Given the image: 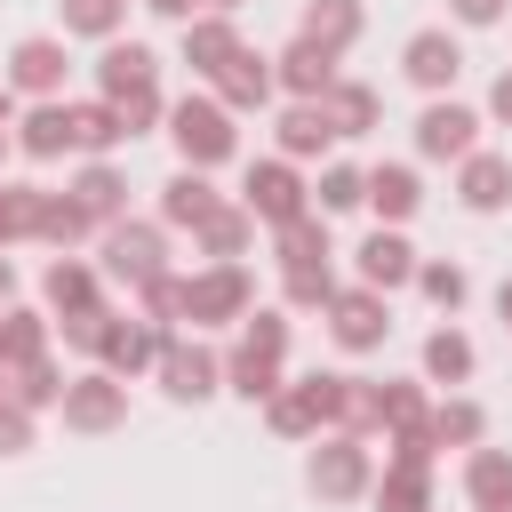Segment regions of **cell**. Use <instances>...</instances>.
<instances>
[{"instance_id":"18","label":"cell","mask_w":512,"mask_h":512,"mask_svg":"<svg viewBox=\"0 0 512 512\" xmlns=\"http://www.w3.org/2000/svg\"><path fill=\"white\" fill-rule=\"evenodd\" d=\"M224 96H232V104H256V96H264V64H256V56H232V72H224Z\"/></svg>"},{"instance_id":"5","label":"cell","mask_w":512,"mask_h":512,"mask_svg":"<svg viewBox=\"0 0 512 512\" xmlns=\"http://www.w3.org/2000/svg\"><path fill=\"white\" fill-rule=\"evenodd\" d=\"M104 88H112V96H144V88H152V56H144V48H112V56H104Z\"/></svg>"},{"instance_id":"6","label":"cell","mask_w":512,"mask_h":512,"mask_svg":"<svg viewBox=\"0 0 512 512\" xmlns=\"http://www.w3.org/2000/svg\"><path fill=\"white\" fill-rule=\"evenodd\" d=\"M360 272H368L376 288H392V280H408V240H392V232H376V240L360 248Z\"/></svg>"},{"instance_id":"23","label":"cell","mask_w":512,"mask_h":512,"mask_svg":"<svg viewBox=\"0 0 512 512\" xmlns=\"http://www.w3.org/2000/svg\"><path fill=\"white\" fill-rule=\"evenodd\" d=\"M200 208H208V184L200 176H176L168 184V216H200Z\"/></svg>"},{"instance_id":"3","label":"cell","mask_w":512,"mask_h":512,"mask_svg":"<svg viewBox=\"0 0 512 512\" xmlns=\"http://www.w3.org/2000/svg\"><path fill=\"white\" fill-rule=\"evenodd\" d=\"M416 128H424V152H440V160L448 152H472V112H456V104H432Z\"/></svg>"},{"instance_id":"4","label":"cell","mask_w":512,"mask_h":512,"mask_svg":"<svg viewBox=\"0 0 512 512\" xmlns=\"http://www.w3.org/2000/svg\"><path fill=\"white\" fill-rule=\"evenodd\" d=\"M56 80H64V48L24 40V48H16V88H56Z\"/></svg>"},{"instance_id":"7","label":"cell","mask_w":512,"mask_h":512,"mask_svg":"<svg viewBox=\"0 0 512 512\" xmlns=\"http://www.w3.org/2000/svg\"><path fill=\"white\" fill-rule=\"evenodd\" d=\"M248 192H256V208H264V216H280V224L296 216V176H288V168H256V176H248Z\"/></svg>"},{"instance_id":"16","label":"cell","mask_w":512,"mask_h":512,"mask_svg":"<svg viewBox=\"0 0 512 512\" xmlns=\"http://www.w3.org/2000/svg\"><path fill=\"white\" fill-rule=\"evenodd\" d=\"M336 40H352V8H344V0L312 8V48H336Z\"/></svg>"},{"instance_id":"29","label":"cell","mask_w":512,"mask_h":512,"mask_svg":"<svg viewBox=\"0 0 512 512\" xmlns=\"http://www.w3.org/2000/svg\"><path fill=\"white\" fill-rule=\"evenodd\" d=\"M496 112H504V120H512V80H504V88H496Z\"/></svg>"},{"instance_id":"17","label":"cell","mask_w":512,"mask_h":512,"mask_svg":"<svg viewBox=\"0 0 512 512\" xmlns=\"http://www.w3.org/2000/svg\"><path fill=\"white\" fill-rule=\"evenodd\" d=\"M288 80H296V88H328V48H312V40L288 48Z\"/></svg>"},{"instance_id":"28","label":"cell","mask_w":512,"mask_h":512,"mask_svg":"<svg viewBox=\"0 0 512 512\" xmlns=\"http://www.w3.org/2000/svg\"><path fill=\"white\" fill-rule=\"evenodd\" d=\"M496 8H504V0H456V16H464V24H488Z\"/></svg>"},{"instance_id":"8","label":"cell","mask_w":512,"mask_h":512,"mask_svg":"<svg viewBox=\"0 0 512 512\" xmlns=\"http://www.w3.org/2000/svg\"><path fill=\"white\" fill-rule=\"evenodd\" d=\"M312 488H328V496H344V488H360V448L352 440H336L320 464H312Z\"/></svg>"},{"instance_id":"1","label":"cell","mask_w":512,"mask_h":512,"mask_svg":"<svg viewBox=\"0 0 512 512\" xmlns=\"http://www.w3.org/2000/svg\"><path fill=\"white\" fill-rule=\"evenodd\" d=\"M176 144H184L192 160H224V152H232V128H224L216 104H184V112H176Z\"/></svg>"},{"instance_id":"15","label":"cell","mask_w":512,"mask_h":512,"mask_svg":"<svg viewBox=\"0 0 512 512\" xmlns=\"http://www.w3.org/2000/svg\"><path fill=\"white\" fill-rule=\"evenodd\" d=\"M64 24L72 32H112L120 24V0H64Z\"/></svg>"},{"instance_id":"13","label":"cell","mask_w":512,"mask_h":512,"mask_svg":"<svg viewBox=\"0 0 512 512\" xmlns=\"http://www.w3.org/2000/svg\"><path fill=\"white\" fill-rule=\"evenodd\" d=\"M368 192H376V208H384V216H408V208H416V176H408V168H384Z\"/></svg>"},{"instance_id":"10","label":"cell","mask_w":512,"mask_h":512,"mask_svg":"<svg viewBox=\"0 0 512 512\" xmlns=\"http://www.w3.org/2000/svg\"><path fill=\"white\" fill-rule=\"evenodd\" d=\"M120 416V392L104 384V376H88L80 392H72V424H112Z\"/></svg>"},{"instance_id":"32","label":"cell","mask_w":512,"mask_h":512,"mask_svg":"<svg viewBox=\"0 0 512 512\" xmlns=\"http://www.w3.org/2000/svg\"><path fill=\"white\" fill-rule=\"evenodd\" d=\"M0 112H8V96H0Z\"/></svg>"},{"instance_id":"12","label":"cell","mask_w":512,"mask_h":512,"mask_svg":"<svg viewBox=\"0 0 512 512\" xmlns=\"http://www.w3.org/2000/svg\"><path fill=\"white\" fill-rule=\"evenodd\" d=\"M504 184H512V176H504V160H472L464 200H472V208H496V200H504Z\"/></svg>"},{"instance_id":"31","label":"cell","mask_w":512,"mask_h":512,"mask_svg":"<svg viewBox=\"0 0 512 512\" xmlns=\"http://www.w3.org/2000/svg\"><path fill=\"white\" fill-rule=\"evenodd\" d=\"M488 512H512V496H496V504H488Z\"/></svg>"},{"instance_id":"24","label":"cell","mask_w":512,"mask_h":512,"mask_svg":"<svg viewBox=\"0 0 512 512\" xmlns=\"http://www.w3.org/2000/svg\"><path fill=\"white\" fill-rule=\"evenodd\" d=\"M192 56H200V64H232V32H224V24L192 32Z\"/></svg>"},{"instance_id":"27","label":"cell","mask_w":512,"mask_h":512,"mask_svg":"<svg viewBox=\"0 0 512 512\" xmlns=\"http://www.w3.org/2000/svg\"><path fill=\"white\" fill-rule=\"evenodd\" d=\"M472 432H480L472 408H448V416H440V440H472Z\"/></svg>"},{"instance_id":"26","label":"cell","mask_w":512,"mask_h":512,"mask_svg":"<svg viewBox=\"0 0 512 512\" xmlns=\"http://www.w3.org/2000/svg\"><path fill=\"white\" fill-rule=\"evenodd\" d=\"M424 288H432L440 304H456V296H464V272H456V264H432V272H424Z\"/></svg>"},{"instance_id":"25","label":"cell","mask_w":512,"mask_h":512,"mask_svg":"<svg viewBox=\"0 0 512 512\" xmlns=\"http://www.w3.org/2000/svg\"><path fill=\"white\" fill-rule=\"evenodd\" d=\"M320 200H328V208H352V200H360V176H352V168H336V176L320 184Z\"/></svg>"},{"instance_id":"21","label":"cell","mask_w":512,"mask_h":512,"mask_svg":"<svg viewBox=\"0 0 512 512\" xmlns=\"http://www.w3.org/2000/svg\"><path fill=\"white\" fill-rule=\"evenodd\" d=\"M72 144V112H32V152H56Z\"/></svg>"},{"instance_id":"30","label":"cell","mask_w":512,"mask_h":512,"mask_svg":"<svg viewBox=\"0 0 512 512\" xmlns=\"http://www.w3.org/2000/svg\"><path fill=\"white\" fill-rule=\"evenodd\" d=\"M152 8H168V16H184V8H192V0H152Z\"/></svg>"},{"instance_id":"11","label":"cell","mask_w":512,"mask_h":512,"mask_svg":"<svg viewBox=\"0 0 512 512\" xmlns=\"http://www.w3.org/2000/svg\"><path fill=\"white\" fill-rule=\"evenodd\" d=\"M208 376H216V368H208L200 352H168V392H176V400H200Z\"/></svg>"},{"instance_id":"2","label":"cell","mask_w":512,"mask_h":512,"mask_svg":"<svg viewBox=\"0 0 512 512\" xmlns=\"http://www.w3.org/2000/svg\"><path fill=\"white\" fill-rule=\"evenodd\" d=\"M408 72H416L424 88L456 80V40H448V32H416V40H408Z\"/></svg>"},{"instance_id":"20","label":"cell","mask_w":512,"mask_h":512,"mask_svg":"<svg viewBox=\"0 0 512 512\" xmlns=\"http://www.w3.org/2000/svg\"><path fill=\"white\" fill-rule=\"evenodd\" d=\"M152 256H160L152 232H120V240H112V264H120V272H152Z\"/></svg>"},{"instance_id":"9","label":"cell","mask_w":512,"mask_h":512,"mask_svg":"<svg viewBox=\"0 0 512 512\" xmlns=\"http://www.w3.org/2000/svg\"><path fill=\"white\" fill-rule=\"evenodd\" d=\"M336 336H344V344H376V336H384L376 296H344V304H336Z\"/></svg>"},{"instance_id":"22","label":"cell","mask_w":512,"mask_h":512,"mask_svg":"<svg viewBox=\"0 0 512 512\" xmlns=\"http://www.w3.org/2000/svg\"><path fill=\"white\" fill-rule=\"evenodd\" d=\"M472 488H480L488 504H496V496H512V464H504V456H480V464H472Z\"/></svg>"},{"instance_id":"19","label":"cell","mask_w":512,"mask_h":512,"mask_svg":"<svg viewBox=\"0 0 512 512\" xmlns=\"http://www.w3.org/2000/svg\"><path fill=\"white\" fill-rule=\"evenodd\" d=\"M336 128H328V112H288V152H312V144H328Z\"/></svg>"},{"instance_id":"14","label":"cell","mask_w":512,"mask_h":512,"mask_svg":"<svg viewBox=\"0 0 512 512\" xmlns=\"http://www.w3.org/2000/svg\"><path fill=\"white\" fill-rule=\"evenodd\" d=\"M424 368H432V376H464V368H472V344H464V336H432V344H424Z\"/></svg>"}]
</instances>
